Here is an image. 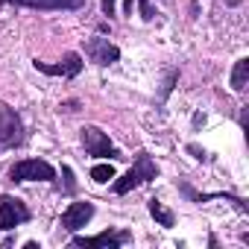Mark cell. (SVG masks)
Masks as SVG:
<instances>
[{
  "label": "cell",
  "instance_id": "5",
  "mask_svg": "<svg viewBox=\"0 0 249 249\" xmlns=\"http://www.w3.org/2000/svg\"><path fill=\"white\" fill-rule=\"evenodd\" d=\"M30 217H33L30 208H27L18 196H9V194L0 196V231H9V229L27 223Z\"/></svg>",
  "mask_w": 249,
  "mask_h": 249
},
{
  "label": "cell",
  "instance_id": "8",
  "mask_svg": "<svg viewBox=\"0 0 249 249\" xmlns=\"http://www.w3.org/2000/svg\"><path fill=\"white\" fill-rule=\"evenodd\" d=\"M85 53L94 65H111L120 59V47L111 44L108 38H88L85 41Z\"/></svg>",
  "mask_w": 249,
  "mask_h": 249
},
{
  "label": "cell",
  "instance_id": "7",
  "mask_svg": "<svg viewBox=\"0 0 249 249\" xmlns=\"http://www.w3.org/2000/svg\"><path fill=\"white\" fill-rule=\"evenodd\" d=\"M132 240V231H100L94 237H73V246H82V249H94V246H106V249H117L123 243Z\"/></svg>",
  "mask_w": 249,
  "mask_h": 249
},
{
  "label": "cell",
  "instance_id": "4",
  "mask_svg": "<svg viewBox=\"0 0 249 249\" xmlns=\"http://www.w3.org/2000/svg\"><path fill=\"white\" fill-rule=\"evenodd\" d=\"M21 141H24V123H21V117L9 106H0V150L18 147Z\"/></svg>",
  "mask_w": 249,
  "mask_h": 249
},
{
  "label": "cell",
  "instance_id": "15",
  "mask_svg": "<svg viewBox=\"0 0 249 249\" xmlns=\"http://www.w3.org/2000/svg\"><path fill=\"white\" fill-rule=\"evenodd\" d=\"M103 6V15H114V0H100Z\"/></svg>",
  "mask_w": 249,
  "mask_h": 249
},
{
  "label": "cell",
  "instance_id": "11",
  "mask_svg": "<svg viewBox=\"0 0 249 249\" xmlns=\"http://www.w3.org/2000/svg\"><path fill=\"white\" fill-rule=\"evenodd\" d=\"M150 214H153V217H156V223H159V226H164V229H170V226L176 223L173 211H167V208H164V202H161V199H156V196L150 199Z\"/></svg>",
  "mask_w": 249,
  "mask_h": 249
},
{
  "label": "cell",
  "instance_id": "14",
  "mask_svg": "<svg viewBox=\"0 0 249 249\" xmlns=\"http://www.w3.org/2000/svg\"><path fill=\"white\" fill-rule=\"evenodd\" d=\"M138 9H141V18H144V21H153V18H156V12H153V6H150V0H138Z\"/></svg>",
  "mask_w": 249,
  "mask_h": 249
},
{
  "label": "cell",
  "instance_id": "1",
  "mask_svg": "<svg viewBox=\"0 0 249 249\" xmlns=\"http://www.w3.org/2000/svg\"><path fill=\"white\" fill-rule=\"evenodd\" d=\"M156 176H159L156 161H153L147 153H138V159H135V164L126 170V176H120V179L114 182V194L123 196V194H129L132 188H138V185H144V182H153Z\"/></svg>",
  "mask_w": 249,
  "mask_h": 249
},
{
  "label": "cell",
  "instance_id": "13",
  "mask_svg": "<svg viewBox=\"0 0 249 249\" xmlns=\"http://www.w3.org/2000/svg\"><path fill=\"white\" fill-rule=\"evenodd\" d=\"M91 179L103 185V182H108V179H114V167H111V164H97V167L91 170Z\"/></svg>",
  "mask_w": 249,
  "mask_h": 249
},
{
  "label": "cell",
  "instance_id": "12",
  "mask_svg": "<svg viewBox=\"0 0 249 249\" xmlns=\"http://www.w3.org/2000/svg\"><path fill=\"white\" fill-rule=\"evenodd\" d=\"M246 82H249V59H240L231 71V88L234 91H246Z\"/></svg>",
  "mask_w": 249,
  "mask_h": 249
},
{
  "label": "cell",
  "instance_id": "2",
  "mask_svg": "<svg viewBox=\"0 0 249 249\" xmlns=\"http://www.w3.org/2000/svg\"><path fill=\"white\" fill-rule=\"evenodd\" d=\"M9 179H12V182H53V179H56V170H53L47 161L24 159V161H15V164L9 167Z\"/></svg>",
  "mask_w": 249,
  "mask_h": 249
},
{
  "label": "cell",
  "instance_id": "9",
  "mask_svg": "<svg viewBox=\"0 0 249 249\" xmlns=\"http://www.w3.org/2000/svg\"><path fill=\"white\" fill-rule=\"evenodd\" d=\"M94 217V205L91 202H71L62 214V229L68 231H79L88 220Z\"/></svg>",
  "mask_w": 249,
  "mask_h": 249
},
{
  "label": "cell",
  "instance_id": "6",
  "mask_svg": "<svg viewBox=\"0 0 249 249\" xmlns=\"http://www.w3.org/2000/svg\"><path fill=\"white\" fill-rule=\"evenodd\" d=\"M36 65V71H41V73H47V76H65V79H73V76H79V71H82V56L79 53H65V59L59 62V65H47V62H33Z\"/></svg>",
  "mask_w": 249,
  "mask_h": 249
},
{
  "label": "cell",
  "instance_id": "10",
  "mask_svg": "<svg viewBox=\"0 0 249 249\" xmlns=\"http://www.w3.org/2000/svg\"><path fill=\"white\" fill-rule=\"evenodd\" d=\"M0 3H12V6H27V9L56 12V9H82L88 0H0Z\"/></svg>",
  "mask_w": 249,
  "mask_h": 249
},
{
  "label": "cell",
  "instance_id": "3",
  "mask_svg": "<svg viewBox=\"0 0 249 249\" xmlns=\"http://www.w3.org/2000/svg\"><path fill=\"white\" fill-rule=\"evenodd\" d=\"M82 147L88 156H97V159H123L120 150L108 141V135L100 132L97 126H82Z\"/></svg>",
  "mask_w": 249,
  "mask_h": 249
}]
</instances>
